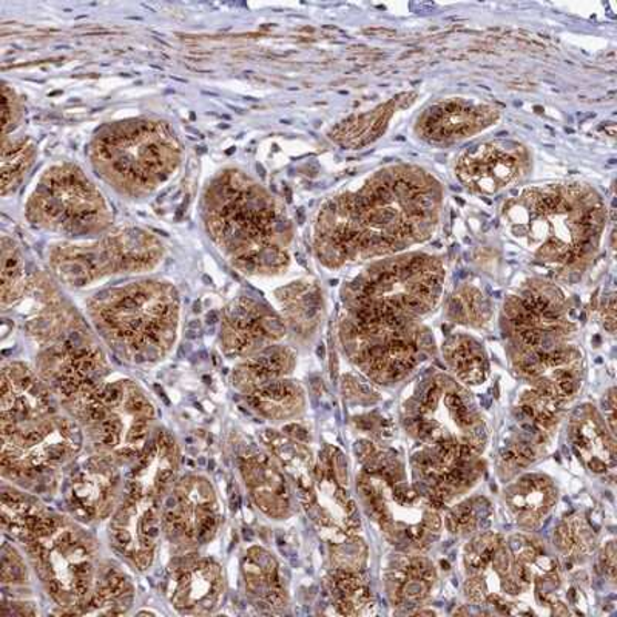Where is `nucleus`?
Masks as SVG:
<instances>
[{"label": "nucleus", "mask_w": 617, "mask_h": 617, "mask_svg": "<svg viewBox=\"0 0 617 617\" xmlns=\"http://www.w3.org/2000/svg\"><path fill=\"white\" fill-rule=\"evenodd\" d=\"M440 195L430 176L411 168L377 173L357 191L333 196L316 222V250L326 265L404 249L431 234Z\"/></svg>", "instance_id": "obj_1"}, {"label": "nucleus", "mask_w": 617, "mask_h": 617, "mask_svg": "<svg viewBox=\"0 0 617 617\" xmlns=\"http://www.w3.org/2000/svg\"><path fill=\"white\" fill-rule=\"evenodd\" d=\"M204 229L241 272L280 270L289 263L292 223L285 206L238 168L219 172L202 198Z\"/></svg>", "instance_id": "obj_2"}, {"label": "nucleus", "mask_w": 617, "mask_h": 617, "mask_svg": "<svg viewBox=\"0 0 617 617\" xmlns=\"http://www.w3.org/2000/svg\"><path fill=\"white\" fill-rule=\"evenodd\" d=\"M511 237L537 257L575 265L595 247L604 224L599 196L580 186L526 188L503 207Z\"/></svg>", "instance_id": "obj_3"}, {"label": "nucleus", "mask_w": 617, "mask_h": 617, "mask_svg": "<svg viewBox=\"0 0 617 617\" xmlns=\"http://www.w3.org/2000/svg\"><path fill=\"white\" fill-rule=\"evenodd\" d=\"M86 155L94 173L117 195L144 199L175 176L184 152L171 124L130 117L97 128Z\"/></svg>", "instance_id": "obj_4"}, {"label": "nucleus", "mask_w": 617, "mask_h": 617, "mask_svg": "<svg viewBox=\"0 0 617 617\" xmlns=\"http://www.w3.org/2000/svg\"><path fill=\"white\" fill-rule=\"evenodd\" d=\"M25 219L34 229L84 241L112 229V207L101 188L76 164L47 167L25 203Z\"/></svg>", "instance_id": "obj_5"}, {"label": "nucleus", "mask_w": 617, "mask_h": 617, "mask_svg": "<svg viewBox=\"0 0 617 617\" xmlns=\"http://www.w3.org/2000/svg\"><path fill=\"white\" fill-rule=\"evenodd\" d=\"M93 318L105 337L125 351L151 359L167 348L178 323V298L158 281L132 282L97 294Z\"/></svg>", "instance_id": "obj_6"}, {"label": "nucleus", "mask_w": 617, "mask_h": 617, "mask_svg": "<svg viewBox=\"0 0 617 617\" xmlns=\"http://www.w3.org/2000/svg\"><path fill=\"white\" fill-rule=\"evenodd\" d=\"M161 239L143 227H115L84 241H62L50 249V265L69 285L86 286L107 275L143 272L163 258Z\"/></svg>", "instance_id": "obj_7"}, {"label": "nucleus", "mask_w": 617, "mask_h": 617, "mask_svg": "<svg viewBox=\"0 0 617 617\" xmlns=\"http://www.w3.org/2000/svg\"><path fill=\"white\" fill-rule=\"evenodd\" d=\"M524 164V151L518 145L490 141L462 153L455 175L474 194L493 195L514 183Z\"/></svg>", "instance_id": "obj_8"}, {"label": "nucleus", "mask_w": 617, "mask_h": 617, "mask_svg": "<svg viewBox=\"0 0 617 617\" xmlns=\"http://www.w3.org/2000/svg\"><path fill=\"white\" fill-rule=\"evenodd\" d=\"M497 110L491 105L450 101L435 105L419 121V132L431 143H454L493 125Z\"/></svg>", "instance_id": "obj_9"}, {"label": "nucleus", "mask_w": 617, "mask_h": 617, "mask_svg": "<svg viewBox=\"0 0 617 617\" xmlns=\"http://www.w3.org/2000/svg\"><path fill=\"white\" fill-rule=\"evenodd\" d=\"M282 325L257 301L239 298L232 302L224 317V345L232 352L245 353L270 338L280 337Z\"/></svg>", "instance_id": "obj_10"}, {"label": "nucleus", "mask_w": 617, "mask_h": 617, "mask_svg": "<svg viewBox=\"0 0 617 617\" xmlns=\"http://www.w3.org/2000/svg\"><path fill=\"white\" fill-rule=\"evenodd\" d=\"M38 156L34 141L25 136H7L2 141V196L21 186Z\"/></svg>", "instance_id": "obj_11"}, {"label": "nucleus", "mask_w": 617, "mask_h": 617, "mask_svg": "<svg viewBox=\"0 0 617 617\" xmlns=\"http://www.w3.org/2000/svg\"><path fill=\"white\" fill-rule=\"evenodd\" d=\"M392 110L381 107L377 112L348 121L333 130L332 137L345 147H360L377 136V130L383 127L384 116Z\"/></svg>", "instance_id": "obj_12"}, {"label": "nucleus", "mask_w": 617, "mask_h": 617, "mask_svg": "<svg viewBox=\"0 0 617 617\" xmlns=\"http://www.w3.org/2000/svg\"><path fill=\"white\" fill-rule=\"evenodd\" d=\"M3 137L13 133L19 123H21L23 116V105L21 97L16 94L13 89H10L7 84H3Z\"/></svg>", "instance_id": "obj_13"}, {"label": "nucleus", "mask_w": 617, "mask_h": 617, "mask_svg": "<svg viewBox=\"0 0 617 617\" xmlns=\"http://www.w3.org/2000/svg\"><path fill=\"white\" fill-rule=\"evenodd\" d=\"M518 457L522 459H526V460H533L534 459V451L532 450V446L528 445V443H522L521 446H518Z\"/></svg>", "instance_id": "obj_14"}, {"label": "nucleus", "mask_w": 617, "mask_h": 617, "mask_svg": "<svg viewBox=\"0 0 617 617\" xmlns=\"http://www.w3.org/2000/svg\"><path fill=\"white\" fill-rule=\"evenodd\" d=\"M559 389L562 392H564V394H572V392H575V381H573L572 379H565L562 380L559 383Z\"/></svg>", "instance_id": "obj_15"}, {"label": "nucleus", "mask_w": 617, "mask_h": 617, "mask_svg": "<svg viewBox=\"0 0 617 617\" xmlns=\"http://www.w3.org/2000/svg\"><path fill=\"white\" fill-rule=\"evenodd\" d=\"M446 404L450 408H454V410H457V408L463 407L462 399H460L457 394H448Z\"/></svg>", "instance_id": "obj_16"}, {"label": "nucleus", "mask_w": 617, "mask_h": 617, "mask_svg": "<svg viewBox=\"0 0 617 617\" xmlns=\"http://www.w3.org/2000/svg\"><path fill=\"white\" fill-rule=\"evenodd\" d=\"M502 457L503 460H506V462H514V460L517 459V453L513 450L503 451Z\"/></svg>", "instance_id": "obj_17"}, {"label": "nucleus", "mask_w": 617, "mask_h": 617, "mask_svg": "<svg viewBox=\"0 0 617 617\" xmlns=\"http://www.w3.org/2000/svg\"><path fill=\"white\" fill-rule=\"evenodd\" d=\"M522 412H524V414L526 417H534L536 415V411H534L533 407H529V404H526V407L522 408L521 410Z\"/></svg>", "instance_id": "obj_18"}, {"label": "nucleus", "mask_w": 617, "mask_h": 617, "mask_svg": "<svg viewBox=\"0 0 617 617\" xmlns=\"http://www.w3.org/2000/svg\"><path fill=\"white\" fill-rule=\"evenodd\" d=\"M505 589L510 592V595H517V588L513 584L505 585Z\"/></svg>", "instance_id": "obj_19"}, {"label": "nucleus", "mask_w": 617, "mask_h": 617, "mask_svg": "<svg viewBox=\"0 0 617 617\" xmlns=\"http://www.w3.org/2000/svg\"><path fill=\"white\" fill-rule=\"evenodd\" d=\"M432 577H434V573H432V572H426L423 575V579H426V580L432 579Z\"/></svg>", "instance_id": "obj_20"}, {"label": "nucleus", "mask_w": 617, "mask_h": 617, "mask_svg": "<svg viewBox=\"0 0 617 617\" xmlns=\"http://www.w3.org/2000/svg\"><path fill=\"white\" fill-rule=\"evenodd\" d=\"M442 567L445 569H450V564H448V562H442Z\"/></svg>", "instance_id": "obj_21"}]
</instances>
